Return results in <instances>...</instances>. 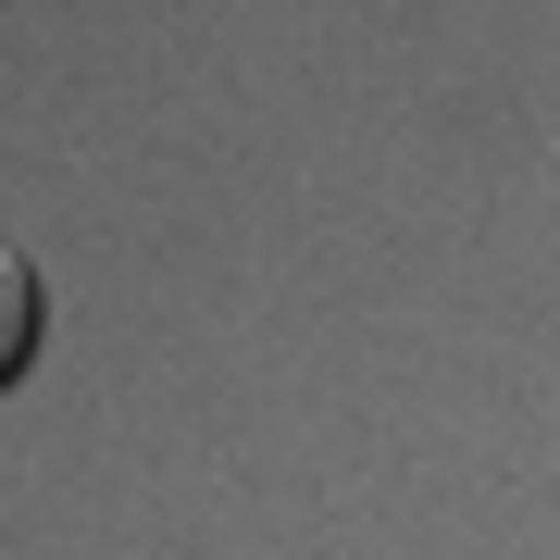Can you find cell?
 Segmentation results:
<instances>
[{"label":"cell","instance_id":"obj_1","mask_svg":"<svg viewBox=\"0 0 560 560\" xmlns=\"http://www.w3.org/2000/svg\"><path fill=\"white\" fill-rule=\"evenodd\" d=\"M38 337H50V287H38V261H25V249H0V386L38 361Z\"/></svg>","mask_w":560,"mask_h":560}]
</instances>
